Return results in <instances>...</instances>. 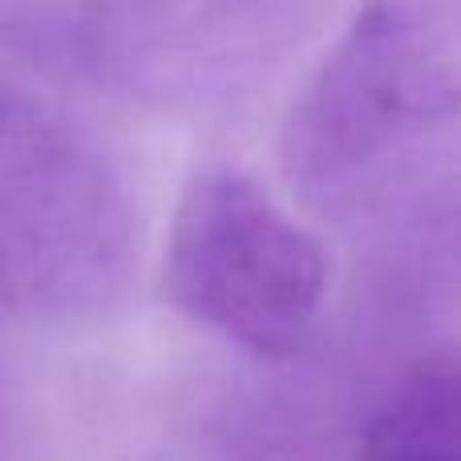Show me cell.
Masks as SVG:
<instances>
[{"label":"cell","instance_id":"cell-1","mask_svg":"<svg viewBox=\"0 0 461 461\" xmlns=\"http://www.w3.org/2000/svg\"><path fill=\"white\" fill-rule=\"evenodd\" d=\"M134 207L102 126L0 37V308L73 312L126 284Z\"/></svg>","mask_w":461,"mask_h":461},{"label":"cell","instance_id":"cell-3","mask_svg":"<svg viewBox=\"0 0 461 461\" xmlns=\"http://www.w3.org/2000/svg\"><path fill=\"white\" fill-rule=\"evenodd\" d=\"M328 251L243 167H203L170 223L162 292L170 308L259 360L308 340L328 295Z\"/></svg>","mask_w":461,"mask_h":461},{"label":"cell","instance_id":"cell-2","mask_svg":"<svg viewBox=\"0 0 461 461\" xmlns=\"http://www.w3.org/2000/svg\"><path fill=\"white\" fill-rule=\"evenodd\" d=\"M461 113V0H368L284 122L279 158L332 203L393 146Z\"/></svg>","mask_w":461,"mask_h":461},{"label":"cell","instance_id":"cell-4","mask_svg":"<svg viewBox=\"0 0 461 461\" xmlns=\"http://www.w3.org/2000/svg\"><path fill=\"white\" fill-rule=\"evenodd\" d=\"M357 461H461V348L417 360L373 413Z\"/></svg>","mask_w":461,"mask_h":461}]
</instances>
